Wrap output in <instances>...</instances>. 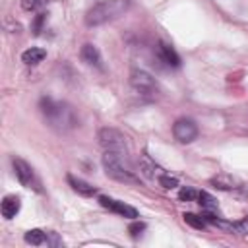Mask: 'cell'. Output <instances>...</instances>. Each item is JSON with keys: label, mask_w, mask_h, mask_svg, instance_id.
<instances>
[{"label": "cell", "mask_w": 248, "mask_h": 248, "mask_svg": "<svg viewBox=\"0 0 248 248\" xmlns=\"http://www.w3.org/2000/svg\"><path fill=\"white\" fill-rule=\"evenodd\" d=\"M159 184H161L163 188L170 190V188H176V186H178V180H176L174 176H169V174H161V176H159Z\"/></svg>", "instance_id": "cell-21"}, {"label": "cell", "mask_w": 248, "mask_h": 248, "mask_svg": "<svg viewBox=\"0 0 248 248\" xmlns=\"http://www.w3.org/2000/svg\"><path fill=\"white\" fill-rule=\"evenodd\" d=\"M39 108L43 116L46 118L48 126L58 130V132H68L78 126V114L72 105L64 101H54L50 97H43L39 101Z\"/></svg>", "instance_id": "cell-1"}, {"label": "cell", "mask_w": 248, "mask_h": 248, "mask_svg": "<svg viewBox=\"0 0 248 248\" xmlns=\"http://www.w3.org/2000/svg\"><path fill=\"white\" fill-rule=\"evenodd\" d=\"M130 0H103L97 2L85 16V25L89 27H97L103 25L107 21H112L120 16H124L130 10Z\"/></svg>", "instance_id": "cell-2"}, {"label": "cell", "mask_w": 248, "mask_h": 248, "mask_svg": "<svg viewBox=\"0 0 248 248\" xmlns=\"http://www.w3.org/2000/svg\"><path fill=\"white\" fill-rule=\"evenodd\" d=\"M231 231H234V232H238V234H248V217H244V219L232 223V229H231Z\"/></svg>", "instance_id": "cell-23"}, {"label": "cell", "mask_w": 248, "mask_h": 248, "mask_svg": "<svg viewBox=\"0 0 248 248\" xmlns=\"http://www.w3.org/2000/svg\"><path fill=\"white\" fill-rule=\"evenodd\" d=\"M198 203H200L203 209H209V211L217 209V200H215L211 194H207V192H198Z\"/></svg>", "instance_id": "cell-17"}, {"label": "cell", "mask_w": 248, "mask_h": 248, "mask_svg": "<svg viewBox=\"0 0 248 248\" xmlns=\"http://www.w3.org/2000/svg\"><path fill=\"white\" fill-rule=\"evenodd\" d=\"M45 56H46V50L37 48V46H31V48H27V50L21 54V62L27 64V66H35V64L43 62Z\"/></svg>", "instance_id": "cell-13"}, {"label": "cell", "mask_w": 248, "mask_h": 248, "mask_svg": "<svg viewBox=\"0 0 248 248\" xmlns=\"http://www.w3.org/2000/svg\"><path fill=\"white\" fill-rule=\"evenodd\" d=\"M157 170H159V167L155 165V161H153L147 153H143V155L140 157V174H143L145 178H153Z\"/></svg>", "instance_id": "cell-14"}, {"label": "cell", "mask_w": 248, "mask_h": 248, "mask_svg": "<svg viewBox=\"0 0 248 248\" xmlns=\"http://www.w3.org/2000/svg\"><path fill=\"white\" fill-rule=\"evenodd\" d=\"M45 2H46V0H21V8H23L25 12H35V10L43 8Z\"/></svg>", "instance_id": "cell-20"}, {"label": "cell", "mask_w": 248, "mask_h": 248, "mask_svg": "<svg viewBox=\"0 0 248 248\" xmlns=\"http://www.w3.org/2000/svg\"><path fill=\"white\" fill-rule=\"evenodd\" d=\"M130 85L140 91V93H155L157 91V81L151 74L145 70H132L130 74Z\"/></svg>", "instance_id": "cell-6"}, {"label": "cell", "mask_w": 248, "mask_h": 248, "mask_svg": "<svg viewBox=\"0 0 248 248\" xmlns=\"http://www.w3.org/2000/svg\"><path fill=\"white\" fill-rule=\"evenodd\" d=\"M103 167L107 176L120 180V182H138L132 167H130V159L128 153H120V151H105L103 153Z\"/></svg>", "instance_id": "cell-3"}, {"label": "cell", "mask_w": 248, "mask_h": 248, "mask_svg": "<svg viewBox=\"0 0 248 248\" xmlns=\"http://www.w3.org/2000/svg\"><path fill=\"white\" fill-rule=\"evenodd\" d=\"M79 56L81 60L87 64V66H95V68H103V56L99 52V48L91 43H85L79 50Z\"/></svg>", "instance_id": "cell-9"}, {"label": "cell", "mask_w": 248, "mask_h": 248, "mask_svg": "<svg viewBox=\"0 0 248 248\" xmlns=\"http://www.w3.org/2000/svg\"><path fill=\"white\" fill-rule=\"evenodd\" d=\"M66 180H68V184L72 186V190H74V192H78L79 196L89 198V196H93V194L97 192V188H95V186H91L89 182H85V180H81V178H78V176H74V174H68V176H66Z\"/></svg>", "instance_id": "cell-11"}, {"label": "cell", "mask_w": 248, "mask_h": 248, "mask_svg": "<svg viewBox=\"0 0 248 248\" xmlns=\"http://www.w3.org/2000/svg\"><path fill=\"white\" fill-rule=\"evenodd\" d=\"M211 184L215 188H219V190H232V188H236L234 186L236 180L231 178V176H215V178H211Z\"/></svg>", "instance_id": "cell-16"}, {"label": "cell", "mask_w": 248, "mask_h": 248, "mask_svg": "<svg viewBox=\"0 0 248 248\" xmlns=\"http://www.w3.org/2000/svg\"><path fill=\"white\" fill-rule=\"evenodd\" d=\"M157 54H159V58H161L167 66H172V68L180 66V56L176 54V50H174L172 46H169V45H165V43H159V45H157Z\"/></svg>", "instance_id": "cell-10"}, {"label": "cell", "mask_w": 248, "mask_h": 248, "mask_svg": "<svg viewBox=\"0 0 248 248\" xmlns=\"http://www.w3.org/2000/svg\"><path fill=\"white\" fill-rule=\"evenodd\" d=\"M143 231H145V223H141V221H134V223L128 227V232H130L134 238H138Z\"/></svg>", "instance_id": "cell-22"}, {"label": "cell", "mask_w": 248, "mask_h": 248, "mask_svg": "<svg viewBox=\"0 0 248 248\" xmlns=\"http://www.w3.org/2000/svg\"><path fill=\"white\" fill-rule=\"evenodd\" d=\"M172 136L180 143H190L198 138V124L192 118H178L172 124Z\"/></svg>", "instance_id": "cell-5"}, {"label": "cell", "mask_w": 248, "mask_h": 248, "mask_svg": "<svg viewBox=\"0 0 248 248\" xmlns=\"http://www.w3.org/2000/svg\"><path fill=\"white\" fill-rule=\"evenodd\" d=\"M19 207H21V202H19L17 196H6V198L2 200V203H0L2 217H4V219H14V217L17 215Z\"/></svg>", "instance_id": "cell-12"}, {"label": "cell", "mask_w": 248, "mask_h": 248, "mask_svg": "<svg viewBox=\"0 0 248 248\" xmlns=\"http://www.w3.org/2000/svg\"><path fill=\"white\" fill-rule=\"evenodd\" d=\"M178 198H180L182 202H194V200L198 198V192H196L194 188H190V186H184V188H180Z\"/></svg>", "instance_id": "cell-19"}, {"label": "cell", "mask_w": 248, "mask_h": 248, "mask_svg": "<svg viewBox=\"0 0 248 248\" xmlns=\"http://www.w3.org/2000/svg\"><path fill=\"white\" fill-rule=\"evenodd\" d=\"M182 219H184L186 225H190V227H194V229H200V231H202V229L205 227V219H203L202 215H196V213H184Z\"/></svg>", "instance_id": "cell-18"}, {"label": "cell", "mask_w": 248, "mask_h": 248, "mask_svg": "<svg viewBox=\"0 0 248 248\" xmlns=\"http://www.w3.org/2000/svg\"><path fill=\"white\" fill-rule=\"evenodd\" d=\"M25 242L27 244H33V246H41L46 242V232L41 231V229H31L25 232Z\"/></svg>", "instance_id": "cell-15"}, {"label": "cell", "mask_w": 248, "mask_h": 248, "mask_svg": "<svg viewBox=\"0 0 248 248\" xmlns=\"http://www.w3.org/2000/svg\"><path fill=\"white\" fill-rule=\"evenodd\" d=\"M12 167H14V172H16V178L19 180V184L23 186H29L33 182V169L27 161L19 159V157H14L12 159Z\"/></svg>", "instance_id": "cell-8"}, {"label": "cell", "mask_w": 248, "mask_h": 248, "mask_svg": "<svg viewBox=\"0 0 248 248\" xmlns=\"http://www.w3.org/2000/svg\"><path fill=\"white\" fill-rule=\"evenodd\" d=\"M99 143L105 151H120V153H128V143H126V136L116 130V128H101L99 130Z\"/></svg>", "instance_id": "cell-4"}, {"label": "cell", "mask_w": 248, "mask_h": 248, "mask_svg": "<svg viewBox=\"0 0 248 248\" xmlns=\"http://www.w3.org/2000/svg\"><path fill=\"white\" fill-rule=\"evenodd\" d=\"M46 244H50V246H60L62 240L56 236V232H46Z\"/></svg>", "instance_id": "cell-25"}, {"label": "cell", "mask_w": 248, "mask_h": 248, "mask_svg": "<svg viewBox=\"0 0 248 248\" xmlns=\"http://www.w3.org/2000/svg\"><path fill=\"white\" fill-rule=\"evenodd\" d=\"M99 203H101L105 209L114 211V213H118V215H122V217H128V219H136V217H138V209H136V207H132V205H128V203H124V202L112 200V198H108V196H99Z\"/></svg>", "instance_id": "cell-7"}, {"label": "cell", "mask_w": 248, "mask_h": 248, "mask_svg": "<svg viewBox=\"0 0 248 248\" xmlns=\"http://www.w3.org/2000/svg\"><path fill=\"white\" fill-rule=\"evenodd\" d=\"M46 21V14H37V17H35V21H33V33L35 35H39L41 33V29H43V23Z\"/></svg>", "instance_id": "cell-24"}]
</instances>
